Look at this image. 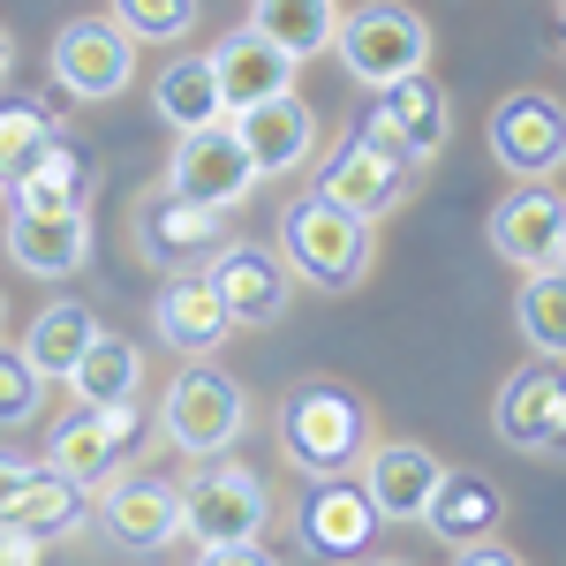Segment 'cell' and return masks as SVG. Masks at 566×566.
I'll return each instance as SVG.
<instances>
[{
	"instance_id": "6da1fadb",
	"label": "cell",
	"mask_w": 566,
	"mask_h": 566,
	"mask_svg": "<svg viewBox=\"0 0 566 566\" xmlns=\"http://www.w3.org/2000/svg\"><path fill=\"white\" fill-rule=\"evenodd\" d=\"M264 522H272V491L258 469L205 453L189 476H175V544L197 559H264Z\"/></svg>"
},
{
	"instance_id": "7a4b0ae2",
	"label": "cell",
	"mask_w": 566,
	"mask_h": 566,
	"mask_svg": "<svg viewBox=\"0 0 566 566\" xmlns=\"http://www.w3.org/2000/svg\"><path fill=\"white\" fill-rule=\"evenodd\" d=\"M280 264L303 280V287H325V295H348L363 287V272L378 258V219H355L340 212L333 197H295L287 212H280Z\"/></svg>"
},
{
	"instance_id": "3957f363",
	"label": "cell",
	"mask_w": 566,
	"mask_h": 566,
	"mask_svg": "<svg viewBox=\"0 0 566 566\" xmlns=\"http://www.w3.org/2000/svg\"><path fill=\"white\" fill-rule=\"evenodd\" d=\"M272 438H280L295 476H348L363 461V446H370V408L348 386L310 378V386H295L272 408Z\"/></svg>"
},
{
	"instance_id": "277c9868",
	"label": "cell",
	"mask_w": 566,
	"mask_h": 566,
	"mask_svg": "<svg viewBox=\"0 0 566 566\" xmlns=\"http://www.w3.org/2000/svg\"><path fill=\"white\" fill-rule=\"evenodd\" d=\"M159 431L189 461L234 453V438L250 431V392H242V378H227L212 355H181V370L167 378V400H159Z\"/></svg>"
},
{
	"instance_id": "5b68a950",
	"label": "cell",
	"mask_w": 566,
	"mask_h": 566,
	"mask_svg": "<svg viewBox=\"0 0 566 566\" xmlns=\"http://www.w3.org/2000/svg\"><path fill=\"white\" fill-rule=\"evenodd\" d=\"M325 53H340V69L363 91H386L416 69H431V23L408 0H363V8H340Z\"/></svg>"
},
{
	"instance_id": "8992f818",
	"label": "cell",
	"mask_w": 566,
	"mask_h": 566,
	"mask_svg": "<svg viewBox=\"0 0 566 566\" xmlns=\"http://www.w3.org/2000/svg\"><path fill=\"white\" fill-rule=\"evenodd\" d=\"M136 446H144L136 400H76V408H69V416L45 431V461H39V469H53V476H69V483H84V491H98V483L114 476Z\"/></svg>"
},
{
	"instance_id": "52a82bcc",
	"label": "cell",
	"mask_w": 566,
	"mask_h": 566,
	"mask_svg": "<svg viewBox=\"0 0 566 566\" xmlns=\"http://www.w3.org/2000/svg\"><path fill=\"white\" fill-rule=\"evenodd\" d=\"M53 84L76 106H106L136 84V39L114 15H76L53 31Z\"/></svg>"
},
{
	"instance_id": "ba28073f",
	"label": "cell",
	"mask_w": 566,
	"mask_h": 566,
	"mask_svg": "<svg viewBox=\"0 0 566 566\" xmlns=\"http://www.w3.org/2000/svg\"><path fill=\"white\" fill-rule=\"evenodd\" d=\"M167 189L205 205V212H242L250 189H258V167L242 151V136L227 122H205V129H181L175 151H167Z\"/></svg>"
},
{
	"instance_id": "9c48e42d",
	"label": "cell",
	"mask_w": 566,
	"mask_h": 566,
	"mask_svg": "<svg viewBox=\"0 0 566 566\" xmlns=\"http://www.w3.org/2000/svg\"><path fill=\"white\" fill-rule=\"evenodd\" d=\"M84 522H91V491H84V483L53 476V469H31V476L15 483V499L0 506V559L31 566L39 552L69 544Z\"/></svg>"
},
{
	"instance_id": "30bf717a",
	"label": "cell",
	"mask_w": 566,
	"mask_h": 566,
	"mask_svg": "<svg viewBox=\"0 0 566 566\" xmlns=\"http://www.w3.org/2000/svg\"><path fill=\"white\" fill-rule=\"evenodd\" d=\"M227 219L234 212H205V205H189V197H175V189L159 181L151 197H136L129 242H136V258L151 264V272H197V264L227 242Z\"/></svg>"
},
{
	"instance_id": "8fae6325",
	"label": "cell",
	"mask_w": 566,
	"mask_h": 566,
	"mask_svg": "<svg viewBox=\"0 0 566 566\" xmlns=\"http://www.w3.org/2000/svg\"><path fill=\"white\" fill-rule=\"evenodd\" d=\"M205 280H212L227 325H280L287 303H295V272L280 264V250H264V242H234V234L205 258Z\"/></svg>"
},
{
	"instance_id": "7c38bea8",
	"label": "cell",
	"mask_w": 566,
	"mask_h": 566,
	"mask_svg": "<svg viewBox=\"0 0 566 566\" xmlns=\"http://www.w3.org/2000/svg\"><path fill=\"white\" fill-rule=\"evenodd\" d=\"M363 136L386 144L392 159H408V167H431L438 151H446V136H453V106L431 84V69H416V76L378 91V106L363 114Z\"/></svg>"
},
{
	"instance_id": "4fadbf2b",
	"label": "cell",
	"mask_w": 566,
	"mask_h": 566,
	"mask_svg": "<svg viewBox=\"0 0 566 566\" xmlns=\"http://www.w3.org/2000/svg\"><path fill=\"white\" fill-rule=\"evenodd\" d=\"M378 506H370V491L348 476H310V491L295 499V536H303V552L317 559H363L370 544H378Z\"/></svg>"
},
{
	"instance_id": "5bb4252c",
	"label": "cell",
	"mask_w": 566,
	"mask_h": 566,
	"mask_svg": "<svg viewBox=\"0 0 566 566\" xmlns=\"http://www.w3.org/2000/svg\"><path fill=\"white\" fill-rule=\"evenodd\" d=\"M491 423H499V438L514 446V453H528V461H552L566 446V378L559 363H528V370H514L506 378V392H499V408H491Z\"/></svg>"
},
{
	"instance_id": "9a60e30c",
	"label": "cell",
	"mask_w": 566,
	"mask_h": 566,
	"mask_svg": "<svg viewBox=\"0 0 566 566\" xmlns=\"http://www.w3.org/2000/svg\"><path fill=\"white\" fill-rule=\"evenodd\" d=\"M491 159L514 181H552L566 159V122L552 91H514L499 114H491Z\"/></svg>"
},
{
	"instance_id": "2e32d148",
	"label": "cell",
	"mask_w": 566,
	"mask_h": 566,
	"mask_svg": "<svg viewBox=\"0 0 566 566\" xmlns=\"http://www.w3.org/2000/svg\"><path fill=\"white\" fill-rule=\"evenodd\" d=\"M227 129L242 136V151H250L258 181L295 175L310 151H317V114H310V98H295V91H272V98L234 106V114H227Z\"/></svg>"
},
{
	"instance_id": "e0dca14e",
	"label": "cell",
	"mask_w": 566,
	"mask_h": 566,
	"mask_svg": "<svg viewBox=\"0 0 566 566\" xmlns=\"http://www.w3.org/2000/svg\"><path fill=\"white\" fill-rule=\"evenodd\" d=\"M408 189H416V167H408V159H392L386 144H370L363 129H355L348 144L325 159V175H317V197H333V205L355 212V219H386Z\"/></svg>"
},
{
	"instance_id": "ac0fdd59",
	"label": "cell",
	"mask_w": 566,
	"mask_h": 566,
	"mask_svg": "<svg viewBox=\"0 0 566 566\" xmlns=\"http://www.w3.org/2000/svg\"><path fill=\"white\" fill-rule=\"evenodd\" d=\"M438 476H446V461L431 446H416V438H370L363 461H355V483L370 491L378 522H416L423 499L438 491Z\"/></svg>"
},
{
	"instance_id": "d6986e66",
	"label": "cell",
	"mask_w": 566,
	"mask_h": 566,
	"mask_svg": "<svg viewBox=\"0 0 566 566\" xmlns=\"http://www.w3.org/2000/svg\"><path fill=\"white\" fill-rule=\"evenodd\" d=\"M98 522L114 536V552H136V559H151V552H167L175 544V476H114L98 483Z\"/></svg>"
},
{
	"instance_id": "ffe728a7",
	"label": "cell",
	"mask_w": 566,
	"mask_h": 566,
	"mask_svg": "<svg viewBox=\"0 0 566 566\" xmlns=\"http://www.w3.org/2000/svg\"><path fill=\"white\" fill-rule=\"evenodd\" d=\"M491 250L522 272H544V264H566V205L552 181H522L499 212H491Z\"/></svg>"
},
{
	"instance_id": "44dd1931",
	"label": "cell",
	"mask_w": 566,
	"mask_h": 566,
	"mask_svg": "<svg viewBox=\"0 0 566 566\" xmlns=\"http://www.w3.org/2000/svg\"><path fill=\"white\" fill-rule=\"evenodd\" d=\"M0 250L15 258V272L31 280H69L91 264V212H8L0 227Z\"/></svg>"
},
{
	"instance_id": "7402d4cb",
	"label": "cell",
	"mask_w": 566,
	"mask_h": 566,
	"mask_svg": "<svg viewBox=\"0 0 566 566\" xmlns=\"http://www.w3.org/2000/svg\"><path fill=\"white\" fill-rule=\"evenodd\" d=\"M205 61H212V84H219V106H227V114L250 106V98H272V91H295V69H303L287 45H272L264 31H250V23H242L234 39H219Z\"/></svg>"
},
{
	"instance_id": "603a6c76",
	"label": "cell",
	"mask_w": 566,
	"mask_h": 566,
	"mask_svg": "<svg viewBox=\"0 0 566 566\" xmlns=\"http://www.w3.org/2000/svg\"><path fill=\"white\" fill-rule=\"evenodd\" d=\"M151 333L175 355H219L227 348L234 325H227V310H219L205 264H197V272H167V287H159V303H151Z\"/></svg>"
},
{
	"instance_id": "cb8c5ba5",
	"label": "cell",
	"mask_w": 566,
	"mask_h": 566,
	"mask_svg": "<svg viewBox=\"0 0 566 566\" xmlns=\"http://www.w3.org/2000/svg\"><path fill=\"white\" fill-rule=\"evenodd\" d=\"M416 522H423L438 544L453 552V544H469V536H491V528L506 522V499H499V483L469 476V469H446V476H438V491L423 499V514H416Z\"/></svg>"
},
{
	"instance_id": "d4e9b609",
	"label": "cell",
	"mask_w": 566,
	"mask_h": 566,
	"mask_svg": "<svg viewBox=\"0 0 566 566\" xmlns=\"http://www.w3.org/2000/svg\"><path fill=\"white\" fill-rule=\"evenodd\" d=\"M0 197H8V212H76L91 197V151H76V144L53 136Z\"/></svg>"
},
{
	"instance_id": "484cf974",
	"label": "cell",
	"mask_w": 566,
	"mask_h": 566,
	"mask_svg": "<svg viewBox=\"0 0 566 566\" xmlns=\"http://www.w3.org/2000/svg\"><path fill=\"white\" fill-rule=\"evenodd\" d=\"M98 333V317H91L76 295H61V303H45L39 317H31V333H23V363L39 370L45 386H69V370H76V355H84V340Z\"/></svg>"
},
{
	"instance_id": "4316f807",
	"label": "cell",
	"mask_w": 566,
	"mask_h": 566,
	"mask_svg": "<svg viewBox=\"0 0 566 566\" xmlns=\"http://www.w3.org/2000/svg\"><path fill=\"white\" fill-rule=\"evenodd\" d=\"M69 392L76 400H136L144 392V348H136L129 333H91L84 355H76V370H69Z\"/></svg>"
},
{
	"instance_id": "83f0119b",
	"label": "cell",
	"mask_w": 566,
	"mask_h": 566,
	"mask_svg": "<svg viewBox=\"0 0 566 566\" xmlns=\"http://www.w3.org/2000/svg\"><path fill=\"white\" fill-rule=\"evenodd\" d=\"M151 106H159V122L167 129H205V122H227V106H219V84H212V61L205 53H175L167 69H159V84H151Z\"/></svg>"
},
{
	"instance_id": "f1b7e54d",
	"label": "cell",
	"mask_w": 566,
	"mask_h": 566,
	"mask_svg": "<svg viewBox=\"0 0 566 566\" xmlns=\"http://www.w3.org/2000/svg\"><path fill=\"white\" fill-rule=\"evenodd\" d=\"M333 23H340V0H250V31L287 45L295 61H317L333 45Z\"/></svg>"
},
{
	"instance_id": "f546056e",
	"label": "cell",
	"mask_w": 566,
	"mask_h": 566,
	"mask_svg": "<svg viewBox=\"0 0 566 566\" xmlns=\"http://www.w3.org/2000/svg\"><path fill=\"white\" fill-rule=\"evenodd\" d=\"M514 317H522L528 355L559 363V355H566V264H544V272H528V280H522V303H514Z\"/></svg>"
},
{
	"instance_id": "4dcf8cb0",
	"label": "cell",
	"mask_w": 566,
	"mask_h": 566,
	"mask_svg": "<svg viewBox=\"0 0 566 566\" xmlns=\"http://www.w3.org/2000/svg\"><path fill=\"white\" fill-rule=\"evenodd\" d=\"M45 144H53V114L31 106V98H0V189L23 175Z\"/></svg>"
},
{
	"instance_id": "1f68e13d",
	"label": "cell",
	"mask_w": 566,
	"mask_h": 566,
	"mask_svg": "<svg viewBox=\"0 0 566 566\" xmlns=\"http://www.w3.org/2000/svg\"><path fill=\"white\" fill-rule=\"evenodd\" d=\"M106 15L136 45H167V39H189L197 31V0H106Z\"/></svg>"
},
{
	"instance_id": "d6a6232c",
	"label": "cell",
	"mask_w": 566,
	"mask_h": 566,
	"mask_svg": "<svg viewBox=\"0 0 566 566\" xmlns=\"http://www.w3.org/2000/svg\"><path fill=\"white\" fill-rule=\"evenodd\" d=\"M45 408V378L23 363L15 348H0V431H23V423H39Z\"/></svg>"
},
{
	"instance_id": "836d02e7",
	"label": "cell",
	"mask_w": 566,
	"mask_h": 566,
	"mask_svg": "<svg viewBox=\"0 0 566 566\" xmlns=\"http://www.w3.org/2000/svg\"><path fill=\"white\" fill-rule=\"evenodd\" d=\"M453 559H469V566H514V544H499V528H491V536L453 544Z\"/></svg>"
},
{
	"instance_id": "e575fe53",
	"label": "cell",
	"mask_w": 566,
	"mask_h": 566,
	"mask_svg": "<svg viewBox=\"0 0 566 566\" xmlns=\"http://www.w3.org/2000/svg\"><path fill=\"white\" fill-rule=\"evenodd\" d=\"M31 469H39V461H15V453H0V506L15 499V483L31 476Z\"/></svg>"
},
{
	"instance_id": "d590c367",
	"label": "cell",
	"mask_w": 566,
	"mask_h": 566,
	"mask_svg": "<svg viewBox=\"0 0 566 566\" xmlns=\"http://www.w3.org/2000/svg\"><path fill=\"white\" fill-rule=\"evenodd\" d=\"M8 69H15V39H8V23H0V84H8Z\"/></svg>"
},
{
	"instance_id": "8d00e7d4",
	"label": "cell",
	"mask_w": 566,
	"mask_h": 566,
	"mask_svg": "<svg viewBox=\"0 0 566 566\" xmlns=\"http://www.w3.org/2000/svg\"><path fill=\"white\" fill-rule=\"evenodd\" d=\"M0 317H8V303H0Z\"/></svg>"
}]
</instances>
